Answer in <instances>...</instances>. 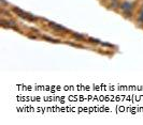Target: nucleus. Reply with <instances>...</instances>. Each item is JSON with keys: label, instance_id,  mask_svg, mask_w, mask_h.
<instances>
[{"label": "nucleus", "instance_id": "1", "mask_svg": "<svg viewBox=\"0 0 143 125\" xmlns=\"http://www.w3.org/2000/svg\"><path fill=\"white\" fill-rule=\"evenodd\" d=\"M121 9L123 10L124 12L129 11V10L131 9V3H129L128 1H125V2H123V3L121 4Z\"/></svg>", "mask_w": 143, "mask_h": 125}, {"label": "nucleus", "instance_id": "2", "mask_svg": "<svg viewBox=\"0 0 143 125\" xmlns=\"http://www.w3.org/2000/svg\"><path fill=\"white\" fill-rule=\"evenodd\" d=\"M139 22L143 23V10L141 11V13H140V15H139Z\"/></svg>", "mask_w": 143, "mask_h": 125}]
</instances>
